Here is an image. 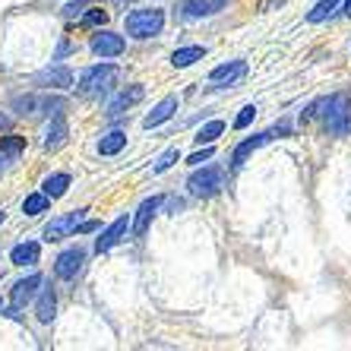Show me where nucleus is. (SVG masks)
Segmentation results:
<instances>
[{
  "mask_svg": "<svg viewBox=\"0 0 351 351\" xmlns=\"http://www.w3.org/2000/svg\"><path fill=\"white\" fill-rule=\"evenodd\" d=\"M323 108L326 111H317L323 114V127H326L329 136H348L351 133V105H348V95H329L323 98Z\"/></svg>",
  "mask_w": 351,
  "mask_h": 351,
  "instance_id": "1",
  "label": "nucleus"
},
{
  "mask_svg": "<svg viewBox=\"0 0 351 351\" xmlns=\"http://www.w3.org/2000/svg\"><path fill=\"white\" fill-rule=\"evenodd\" d=\"M165 29V10L149 7V10H133L127 16V35L130 38H152Z\"/></svg>",
  "mask_w": 351,
  "mask_h": 351,
  "instance_id": "2",
  "label": "nucleus"
},
{
  "mask_svg": "<svg viewBox=\"0 0 351 351\" xmlns=\"http://www.w3.org/2000/svg\"><path fill=\"white\" fill-rule=\"evenodd\" d=\"M221 187H225V171H221V168H215V165H206V168H199V165H196V171L187 178L190 196H199V199L215 196Z\"/></svg>",
  "mask_w": 351,
  "mask_h": 351,
  "instance_id": "3",
  "label": "nucleus"
},
{
  "mask_svg": "<svg viewBox=\"0 0 351 351\" xmlns=\"http://www.w3.org/2000/svg\"><path fill=\"white\" fill-rule=\"evenodd\" d=\"M114 66L111 64H98V66H89L86 73L80 76V92L82 95H101V92L111 86V80H114Z\"/></svg>",
  "mask_w": 351,
  "mask_h": 351,
  "instance_id": "4",
  "label": "nucleus"
},
{
  "mask_svg": "<svg viewBox=\"0 0 351 351\" xmlns=\"http://www.w3.org/2000/svg\"><path fill=\"white\" fill-rule=\"evenodd\" d=\"M89 48H92V54H98V58H117V54H123L127 41H123V35L105 29V32H98L95 38H92Z\"/></svg>",
  "mask_w": 351,
  "mask_h": 351,
  "instance_id": "5",
  "label": "nucleus"
},
{
  "mask_svg": "<svg viewBox=\"0 0 351 351\" xmlns=\"http://www.w3.org/2000/svg\"><path fill=\"white\" fill-rule=\"evenodd\" d=\"M162 203H165V196H149V199H143V206L136 209V219L130 221V231L136 237H143L149 231V221L156 219V213L162 209Z\"/></svg>",
  "mask_w": 351,
  "mask_h": 351,
  "instance_id": "6",
  "label": "nucleus"
},
{
  "mask_svg": "<svg viewBox=\"0 0 351 351\" xmlns=\"http://www.w3.org/2000/svg\"><path fill=\"white\" fill-rule=\"evenodd\" d=\"M82 263H86V250H82V247H70V250H64V254L58 256L54 272H58V278H73L76 272L82 269Z\"/></svg>",
  "mask_w": 351,
  "mask_h": 351,
  "instance_id": "7",
  "label": "nucleus"
},
{
  "mask_svg": "<svg viewBox=\"0 0 351 351\" xmlns=\"http://www.w3.org/2000/svg\"><path fill=\"white\" fill-rule=\"evenodd\" d=\"M272 136H276V130H266V133H256V136L244 139V143H241V146H237L234 152H231V168H244L247 158L254 156V152H256L260 146H266V143H269Z\"/></svg>",
  "mask_w": 351,
  "mask_h": 351,
  "instance_id": "8",
  "label": "nucleus"
},
{
  "mask_svg": "<svg viewBox=\"0 0 351 351\" xmlns=\"http://www.w3.org/2000/svg\"><path fill=\"white\" fill-rule=\"evenodd\" d=\"M82 213H86V209H76V213L64 215V219H54L48 228H45V241H64V237H70V231L80 228Z\"/></svg>",
  "mask_w": 351,
  "mask_h": 351,
  "instance_id": "9",
  "label": "nucleus"
},
{
  "mask_svg": "<svg viewBox=\"0 0 351 351\" xmlns=\"http://www.w3.org/2000/svg\"><path fill=\"white\" fill-rule=\"evenodd\" d=\"M127 228H130V219H127V215L111 221V225L101 231V237L95 241V254H105V250H111L114 244H121V237L127 234Z\"/></svg>",
  "mask_w": 351,
  "mask_h": 351,
  "instance_id": "10",
  "label": "nucleus"
},
{
  "mask_svg": "<svg viewBox=\"0 0 351 351\" xmlns=\"http://www.w3.org/2000/svg\"><path fill=\"white\" fill-rule=\"evenodd\" d=\"M228 7V0H187L180 7V16L184 19H203V16H213L219 10Z\"/></svg>",
  "mask_w": 351,
  "mask_h": 351,
  "instance_id": "11",
  "label": "nucleus"
},
{
  "mask_svg": "<svg viewBox=\"0 0 351 351\" xmlns=\"http://www.w3.org/2000/svg\"><path fill=\"white\" fill-rule=\"evenodd\" d=\"M41 282H45V278H41L38 272H32L29 278L16 282V285H13V291H10V304H13L16 311H19V307H25V304L35 298V288H41Z\"/></svg>",
  "mask_w": 351,
  "mask_h": 351,
  "instance_id": "12",
  "label": "nucleus"
},
{
  "mask_svg": "<svg viewBox=\"0 0 351 351\" xmlns=\"http://www.w3.org/2000/svg\"><path fill=\"white\" fill-rule=\"evenodd\" d=\"M38 86H48V89H70L73 86V73L66 70V66H48V70H41L35 76Z\"/></svg>",
  "mask_w": 351,
  "mask_h": 351,
  "instance_id": "13",
  "label": "nucleus"
},
{
  "mask_svg": "<svg viewBox=\"0 0 351 351\" xmlns=\"http://www.w3.org/2000/svg\"><path fill=\"white\" fill-rule=\"evenodd\" d=\"M247 76V60H228V64H219L209 73L213 82H225V86H234L237 80H244Z\"/></svg>",
  "mask_w": 351,
  "mask_h": 351,
  "instance_id": "14",
  "label": "nucleus"
},
{
  "mask_svg": "<svg viewBox=\"0 0 351 351\" xmlns=\"http://www.w3.org/2000/svg\"><path fill=\"white\" fill-rule=\"evenodd\" d=\"M174 111H178V98H174V95L171 98H162V101H158V105L152 108L146 117H143V127H146V130H152V127H158V123L171 121Z\"/></svg>",
  "mask_w": 351,
  "mask_h": 351,
  "instance_id": "15",
  "label": "nucleus"
},
{
  "mask_svg": "<svg viewBox=\"0 0 351 351\" xmlns=\"http://www.w3.org/2000/svg\"><path fill=\"white\" fill-rule=\"evenodd\" d=\"M139 98H143V86H130V89H123L121 95H117L114 101L108 105V111H105V114L111 117V121H117V117H121V114H127V108H130V105H136Z\"/></svg>",
  "mask_w": 351,
  "mask_h": 351,
  "instance_id": "16",
  "label": "nucleus"
},
{
  "mask_svg": "<svg viewBox=\"0 0 351 351\" xmlns=\"http://www.w3.org/2000/svg\"><path fill=\"white\" fill-rule=\"evenodd\" d=\"M66 121L64 117H54V121H51V127H48V133H45V149H48V152H54V149H60L66 143Z\"/></svg>",
  "mask_w": 351,
  "mask_h": 351,
  "instance_id": "17",
  "label": "nucleus"
},
{
  "mask_svg": "<svg viewBox=\"0 0 351 351\" xmlns=\"http://www.w3.org/2000/svg\"><path fill=\"white\" fill-rule=\"evenodd\" d=\"M206 58V48L203 45H187V48H178L171 54V64L178 66V70H184V66H193L196 60Z\"/></svg>",
  "mask_w": 351,
  "mask_h": 351,
  "instance_id": "18",
  "label": "nucleus"
},
{
  "mask_svg": "<svg viewBox=\"0 0 351 351\" xmlns=\"http://www.w3.org/2000/svg\"><path fill=\"white\" fill-rule=\"evenodd\" d=\"M35 313H38V323H51V319H54V313H58V294L51 291V288H45V291L38 294Z\"/></svg>",
  "mask_w": 351,
  "mask_h": 351,
  "instance_id": "19",
  "label": "nucleus"
},
{
  "mask_svg": "<svg viewBox=\"0 0 351 351\" xmlns=\"http://www.w3.org/2000/svg\"><path fill=\"white\" fill-rule=\"evenodd\" d=\"M13 266H35L38 263V244L35 241H25V244H16L13 254H10Z\"/></svg>",
  "mask_w": 351,
  "mask_h": 351,
  "instance_id": "20",
  "label": "nucleus"
},
{
  "mask_svg": "<svg viewBox=\"0 0 351 351\" xmlns=\"http://www.w3.org/2000/svg\"><path fill=\"white\" fill-rule=\"evenodd\" d=\"M66 187H70V174H51L41 184V193L48 196V199H60L66 193Z\"/></svg>",
  "mask_w": 351,
  "mask_h": 351,
  "instance_id": "21",
  "label": "nucleus"
},
{
  "mask_svg": "<svg viewBox=\"0 0 351 351\" xmlns=\"http://www.w3.org/2000/svg\"><path fill=\"white\" fill-rule=\"evenodd\" d=\"M123 146H127V133L114 130V133H108V136H101V143H98V152H101V156H117Z\"/></svg>",
  "mask_w": 351,
  "mask_h": 351,
  "instance_id": "22",
  "label": "nucleus"
},
{
  "mask_svg": "<svg viewBox=\"0 0 351 351\" xmlns=\"http://www.w3.org/2000/svg\"><path fill=\"white\" fill-rule=\"evenodd\" d=\"M221 133H225V121H209V123H203V127L196 130L193 139L199 143V146H209V143H215Z\"/></svg>",
  "mask_w": 351,
  "mask_h": 351,
  "instance_id": "23",
  "label": "nucleus"
},
{
  "mask_svg": "<svg viewBox=\"0 0 351 351\" xmlns=\"http://www.w3.org/2000/svg\"><path fill=\"white\" fill-rule=\"evenodd\" d=\"M339 3H342V0H319L317 7L307 13V23H313V25H317V23H326L335 10H339Z\"/></svg>",
  "mask_w": 351,
  "mask_h": 351,
  "instance_id": "24",
  "label": "nucleus"
},
{
  "mask_svg": "<svg viewBox=\"0 0 351 351\" xmlns=\"http://www.w3.org/2000/svg\"><path fill=\"white\" fill-rule=\"evenodd\" d=\"M48 206H51V199L45 193H32V196H25L23 213L25 215H41V213H48Z\"/></svg>",
  "mask_w": 351,
  "mask_h": 351,
  "instance_id": "25",
  "label": "nucleus"
},
{
  "mask_svg": "<svg viewBox=\"0 0 351 351\" xmlns=\"http://www.w3.org/2000/svg\"><path fill=\"white\" fill-rule=\"evenodd\" d=\"M174 162H180V149H168V152H165V156L158 158L156 165H152V174H165Z\"/></svg>",
  "mask_w": 351,
  "mask_h": 351,
  "instance_id": "26",
  "label": "nucleus"
},
{
  "mask_svg": "<svg viewBox=\"0 0 351 351\" xmlns=\"http://www.w3.org/2000/svg\"><path fill=\"white\" fill-rule=\"evenodd\" d=\"M254 117H256V105H244L241 114L234 117V130H247V127L254 123Z\"/></svg>",
  "mask_w": 351,
  "mask_h": 351,
  "instance_id": "27",
  "label": "nucleus"
},
{
  "mask_svg": "<svg viewBox=\"0 0 351 351\" xmlns=\"http://www.w3.org/2000/svg\"><path fill=\"white\" fill-rule=\"evenodd\" d=\"M82 10H89V3H86V0H73V3H66V7H64V19L82 16Z\"/></svg>",
  "mask_w": 351,
  "mask_h": 351,
  "instance_id": "28",
  "label": "nucleus"
},
{
  "mask_svg": "<svg viewBox=\"0 0 351 351\" xmlns=\"http://www.w3.org/2000/svg\"><path fill=\"white\" fill-rule=\"evenodd\" d=\"M105 23H108L105 10H89V13L82 16V25H105Z\"/></svg>",
  "mask_w": 351,
  "mask_h": 351,
  "instance_id": "29",
  "label": "nucleus"
},
{
  "mask_svg": "<svg viewBox=\"0 0 351 351\" xmlns=\"http://www.w3.org/2000/svg\"><path fill=\"white\" fill-rule=\"evenodd\" d=\"M213 152H215V149H213V143H209V146H206V149H203V152H193V156H190V158H187V165H193V168H196V165H203V162H209V158H213Z\"/></svg>",
  "mask_w": 351,
  "mask_h": 351,
  "instance_id": "30",
  "label": "nucleus"
},
{
  "mask_svg": "<svg viewBox=\"0 0 351 351\" xmlns=\"http://www.w3.org/2000/svg\"><path fill=\"white\" fill-rule=\"evenodd\" d=\"M0 149H3V152H19V149H25V139L23 136H10V139L0 143Z\"/></svg>",
  "mask_w": 351,
  "mask_h": 351,
  "instance_id": "31",
  "label": "nucleus"
},
{
  "mask_svg": "<svg viewBox=\"0 0 351 351\" xmlns=\"http://www.w3.org/2000/svg\"><path fill=\"white\" fill-rule=\"evenodd\" d=\"M95 228H98V221H80L76 231H80V234H89V231H95Z\"/></svg>",
  "mask_w": 351,
  "mask_h": 351,
  "instance_id": "32",
  "label": "nucleus"
},
{
  "mask_svg": "<svg viewBox=\"0 0 351 351\" xmlns=\"http://www.w3.org/2000/svg\"><path fill=\"white\" fill-rule=\"evenodd\" d=\"M70 51H73V45H66V41H64V45H60V48H58V54H60V58H64V54H70Z\"/></svg>",
  "mask_w": 351,
  "mask_h": 351,
  "instance_id": "33",
  "label": "nucleus"
},
{
  "mask_svg": "<svg viewBox=\"0 0 351 351\" xmlns=\"http://www.w3.org/2000/svg\"><path fill=\"white\" fill-rule=\"evenodd\" d=\"M7 127H10V117H7V114H0V130H7Z\"/></svg>",
  "mask_w": 351,
  "mask_h": 351,
  "instance_id": "34",
  "label": "nucleus"
},
{
  "mask_svg": "<svg viewBox=\"0 0 351 351\" xmlns=\"http://www.w3.org/2000/svg\"><path fill=\"white\" fill-rule=\"evenodd\" d=\"M342 13H345V16L351 19V0H345V10H342Z\"/></svg>",
  "mask_w": 351,
  "mask_h": 351,
  "instance_id": "35",
  "label": "nucleus"
},
{
  "mask_svg": "<svg viewBox=\"0 0 351 351\" xmlns=\"http://www.w3.org/2000/svg\"><path fill=\"white\" fill-rule=\"evenodd\" d=\"M272 3H276V0H263V10H272ZM278 3H282V0H278Z\"/></svg>",
  "mask_w": 351,
  "mask_h": 351,
  "instance_id": "36",
  "label": "nucleus"
},
{
  "mask_svg": "<svg viewBox=\"0 0 351 351\" xmlns=\"http://www.w3.org/2000/svg\"><path fill=\"white\" fill-rule=\"evenodd\" d=\"M114 3H130V0H114Z\"/></svg>",
  "mask_w": 351,
  "mask_h": 351,
  "instance_id": "37",
  "label": "nucleus"
},
{
  "mask_svg": "<svg viewBox=\"0 0 351 351\" xmlns=\"http://www.w3.org/2000/svg\"><path fill=\"white\" fill-rule=\"evenodd\" d=\"M0 221H3V209H0Z\"/></svg>",
  "mask_w": 351,
  "mask_h": 351,
  "instance_id": "38",
  "label": "nucleus"
}]
</instances>
